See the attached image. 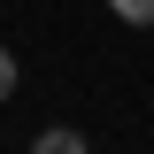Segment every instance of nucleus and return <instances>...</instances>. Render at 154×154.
I'll return each mask as SVG.
<instances>
[{"instance_id":"nucleus-2","label":"nucleus","mask_w":154,"mask_h":154,"mask_svg":"<svg viewBox=\"0 0 154 154\" xmlns=\"http://www.w3.org/2000/svg\"><path fill=\"white\" fill-rule=\"evenodd\" d=\"M108 8H116L123 23H154V0H108Z\"/></svg>"},{"instance_id":"nucleus-3","label":"nucleus","mask_w":154,"mask_h":154,"mask_svg":"<svg viewBox=\"0 0 154 154\" xmlns=\"http://www.w3.org/2000/svg\"><path fill=\"white\" fill-rule=\"evenodd\" d=\"M16 93V54H8V46H0V100Z\"/></svg>"},{"instance_id":"nucleus-1","label":"nucleus","mask_w":154,"mask_h":154,"mask_svg":"<svg viewBox=\"0 0 154 154\" xmlns=\"http://www.w3.org/2000/svg\"><path fill=\"white\" fill-rule=\"evenodd\" d=\"M31 154H93V146H85L77 131H62V123H54V131H38V139H31Z\"/></svg>"}]
</instances>
